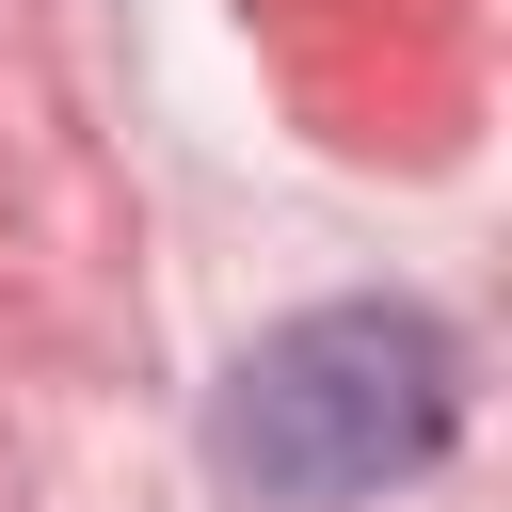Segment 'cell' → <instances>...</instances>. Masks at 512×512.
I'll return each mask as SVG.
<instances>
[{"label": "cell", "mask_w": 512, "mask_h": 512, "mask_svg": "<svg viewBox=\"0 0 512 512\" xmlns=\"http://www.w3.org/2000/svg\"><path fill=\"white\" fill-rule=\"evenodd\" d=\"M448 432H464V336L400 288L304 304L208 384V464L256 512H368V496L432 480Z\"/></svg>", "instance_id": "1"}]
</instances>
